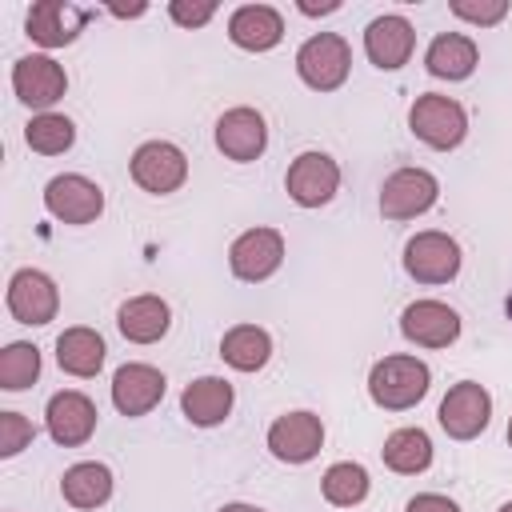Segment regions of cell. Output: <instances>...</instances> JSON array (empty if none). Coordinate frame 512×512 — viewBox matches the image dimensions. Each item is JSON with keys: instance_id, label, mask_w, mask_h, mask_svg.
Segmentation results:
<instances>
[{"instance_id": "cell-1", "label": "cell", "mask_w": 512, "mask_h": 512, "mask_svg": "<svg viewBox=\"0 0 512 512\" xmlns=\"http://www.w3.org/2000/svg\"><path fill=\"white\" fill-rule=\"evenodd\" d=\"M432 372L420 356H384L368 372V396L384 412H404L428 396Z\"/></svg>"}, {"instance_id": "cell-2", "label": "cell", "mask_w": 512, "mask_h": 512, "mask_svg": "<svg viewBox=\"0 0 512 512\" xmlns=\"http://www.w3.org/2000/svg\"><path fill=\"white\" fill-rule=\"evenodd\" d=\"M408 128L416 140H424L436 152L456 148L468 136V112L460 100L440 96V92H424L416 96V104L408 108Z\"/></svg>"}, {"instance_id": "cell-3", "label": "cell", "mask_w": 512, "mask_h": 512, "mask_svg": "<svg viewBox=\"0 0 512 512\" xmlns=\"http://www.w3.org/2000/svg\"><path fill=\"white\" fill-rule=\"evenodd\" d=\"M348 68H352V48L336 32H316L296 48V72L316 92H336L348 80Z\"/></svg>"}, {"instance_id": "cell-4", "label": "cell", "mask_w": 512, "mask_h": 512, "mask_svg": "<svg viewBox=\"0 0 512 512\" xmlns=\"http://www.w3.org/2000/svg\"><path fill=\"white\" fill-rule=\"evenodd\" d=\"M440 196V180L428 168H396L380 184V212L388 220H416Z\"/></svg>"}, {"instance_id": "cell-5", "label": "cell", "mask_w": 512, "mask_h": 512, "mask_svg": "<svg viewBox=\"0 0 512 512\" xmlns=\"http://www.w3.org/2000/svg\"><path fill=\"white\" fill-rule=\"evenodd\" d=\"M404 272L416 284H448L460 272V244L448 232H416L404 244Z\"/></svg>"}, {"instance_id": "cell-6", "label": "cell", "mask_w": 512, "mask_h": 512, "mask_svg": "<svg viewBox=\"0 0 512 512\" xmlns=\"http://www.w3.org/2000/svg\"><path fill=\"white\" fill-rule=\"evenodd\" d=\"M128 168H132V180L152 196H168L188 180V156L172 140H144L132 152Z\"/></svg>"}, {"instance_id": "cell-7", "label": "cell", "mask_w": 512, "mask_h": 512, "mask_svg": "<svg viewBox=\"0 0 512 512\" xmlns=\"http://www.w3.org/2000/svg\"><path fill=\"white\" fill-rule=\"evenodd\" d=\"M44 208L60 224H92L104 212V192L96 180H88L80 172H64L44 184Z\"/></svg>"}, {"instance_id": "cell-8", "label": "cell", "mask_w": 512, "mask_h": 512, "mask_svg": "<svg viewBox=\"0 0 512 512\" xmlns=\"http://www.w3.org/2000/svg\"><path fill=\"white\" fill-rule=\"evenodd\" d=\"M280 264H284V236L276 228H248L228 248V268L244 284L268 280Z\"/></svg>"}, {"instance_id": "cell-9", "label": "cell", "mask_w": 512, "mask_h": 512, "mask_svg": "<svg viewBox=\"0 0 512 512\" xmlns=\"http://www.w3.org/2000/svg\"><path fill=\"white\" fill-rule=\"evenodd\" d=\"M8 312H12V320H20L28 328H40V324L56 320V312H60L56 280L48 272H40V268L12 272V280H8Z\"/></svg>"}, {"instance_id": "cell-10", "label": "cell", "mask_w": 512, "mask_h": 512, "mask_svg": "<svg viewBox=\"0 0 512 512\" xmlns=\"http://www.w3.org/2000/svg\"><path fill=\"white\" fill-rule=\"evenodd\" d=\"M440 428L452 436V440H472L488 428L492 420V396L484 384L476 380H460L448 388V396L440 400Z\"/></svg>"}, {"instance_id": "cell-11", "label": "cell", "mask_w": 512, "mask_h": 512, "mask_svg": "<svg viewBox=\"0 0 512 512\" xmlns=\"http://www.w3.org/2000/svg\"><path fill=\"white\" fill-rule=\"evenodd\" d=\"M12 92H16V100H20V104L48 112V108L68 92L64 64H56V60H52V56H44V52L20 56V60L12 64Z\"/></svg>"}, {"instance_id": "cell-12", "label": "cell", "mask_w": 512, "mask_h": 512, "mask_svg": "<svg viewBox=\"0 0 512 512\" xmlns=\"http://www.w3.org/2000/svg\"><path fill=\"white\" fill-rule=\"evenodd\" d=\"M320 448H324V424L308 408L284 412L268 428V452L276 460H284V464H308Z\"/></svg>"}, {"instance_id": "cell-13", "label": "cell", "mask_w": 512, "mask_h": 512, "mask_svg": "<svg viewBox=\"0 0 512 512\" xmlns=\"http://www.w3.org/2000/svg\"><path fill=\"white\" fill-rule=\"evenodd\" d=\"M284 188L288 196L300 204V208H320L336 196L340 188V164L328 156V152H300L292 164H288V176H284Z\"/></svg>"}, {"instance_id": "cell-14", "label": "cell", "mask_w": 512, "mask_h": 512, "mask_svg": "<svg viewBox=\"0 0 512 512\" xmlns=\"http://www.w3.org/2000/svg\"><path fill=\"white\" fill-rule=\"evenodd\" d=\"M416 48V28L400 12H384L364 28V52L380 72H396L412 60Z\"/></svg>"}, {"instance_id": "cell-15", "label": "cell", "mask_w": 512, "mask_h": 512, "mask_svg": "<svg viewBox=\"0 0 512 512\" xmlns=\"http://www.w3.org/2000/svg\"><path fill=\"white\" fill-rule=\"evenodd\" d=\"M164 388L168 380L160 368L132 360V364H120L112 376V404L120 416H148L164 400Z\"/></svg>"}, {"instance_id": "cell-16", "label": "cell", "mask_w": 512, "mask_h": 512, "mask_svg": "<svg viewBox=\"0 0 512 512\" xmlns=\"http://www.w3.org/2000/svg\"><path fill=\"white\" fill-rule=\"evenodd\" d=\"M96 404L76 392V388H64L48 400L44 408V424H48V436L60 444V448H80L92 432H96Z\"/></svg>"}, {"instance_id": "cell-17", "label": "cell", "mask_w": 512, "mask_h": 512, "mask_svg": "<svg viewBox=\"0 0 512 512\" xmlns=\"http://www.w3.org/2000/svg\"><path fill=\"white\" fill-rule=\"evenodd\" d=\"M216 148L236 160V164H248L256 160L264 148H268V124L256 108L240 104V108H228L220 120H216Z\"/></svg>"}, {"instance_id": "cell-18", "label": "cell", "mask_w": 512, "mask_h": 512, "mask_svg": "<svg viewBox=\"0 0 512 512\" xmlns=\"http://www.w3.org/2000/svg\"><path fill=\"white\" fill-rule=\"evenodd\" d=\"M400 332L420 348H448L460 336V316L444 300H412L400 312Z\"/></svg>"}, {"instance_id": "cell-19", "label": "cell", "mask_w": 512, "mask_h": 512, "mask_svg": "<svg viewBox=\"0 0 512 512\" xmlns=\"http://www.w3.org/2000/svg\"><path fill=\"white\" fill-rule=\"evenodd\" d=\"M228 40L244 52H268L284 40V16L272 4H240L228 16Z\"/></svg>"}, {"instance_id": "cell-20", "label": "cell", "mask_w": 512, "mask_h": 512, "mask_svg": "<svg viewBox=\"0 0 512 512\" xmlns=\"http://www.w3.org/2000/svg\"><path fill=\"white\" fill-rule=\"evenodd\" d=\"M84 20H88V12H80V8H72L64 0H40V4L28 8L24 28L40 48H64V44H72L80 36Z\"/></svg>"}, {"instance_id": "cell-21", "label": "cell", "mask_w": 512, "mask_h": 512, "mask_svg": "<svg viewBox=\"0 0 512 512\" xmlns=\"http://www.w3.org/2000/svg\"><path fill=\"white\" fill-rule=\"evenodd\" d=\"M232 400H236V392L224 376H200L180 392V412L196 428H216V424L228 420Z\"/></svg>"}, {"instance_id": "cell-22", "label": "cell", "mask_w": 512, "mask_h": 512, "mask_svg": "<svg viewBox=\"0 0 512 512\" xmlns=\"http://www.w3.org/2000/svg\"><path fill=\"white\" fill-rule=\"evenodd\" d=\"M168 324H172V312H168V304H164L160 296H152V292L124 300L120 312H116V328H120V336L132 340V344H156V340L168 332Z\"/></svg>"}, {"instance_id": "cell-23", "label": "cell", "mask_w": 512, "mask_h": 512, "mask_svg": "<svg viewBox=\"0 0 512 512\" xmlns=\"http://www.w3.org/2000/svg\"><path fill=\"white\" fill-rule=\"evenodd\" d=\"M480 64V52L472 44V36L464 32H440L428 52H424V68L436 76V80H468Z\"/></svg>"}, {"instance_id": "cell-24", "label": "cell", "mask_w": 512, "mask_h": 512, "mask_svg": "<svg viewBox=\"0 0 512 512\" xmlns=\"http://www.w3.org/2000/svg\"><path fill=\"white\" fill-rule=\"evenodd\" d=\"M60 496L72 508H80V512H92V508L108 504V496H112V468L100 464V460H80V464L64 468Z\"/></svg>"}, {"instance_id": "cell-25", "label": "cell", "mask_w": 512, "mask_h": 512, "mask_svg": "<svg viewBox=\"0 0 512 512\" xmlns=\"http://www.w3.org/2000/svg\"><path fill=\"white\" fill-rule=\"evenodd\" d=\"M104 340H100V332H92V328H84V324H76V328H64L60 336H56V364L68 372V376H80V380H88V376H96L100 368H104Z\"/></svg>"}, {"instance_id": "cell-26", "label": "cell", "mask_w": 512, "mask_h": 512, "mask_svg": "<svg viewBox=\"0 0 512 512\" xmlns=\"http://www.w3.org/2000/svg\"><path fill=\"white\" fill-rule=\"evenodd\" d=\"M220 356H224V364H232L236 372H256V368H264L268 356H272V336H268L260 324H236V328L224 332Z\"/></svg>"}, {"instance_id": "cell-27", "label": "cell", "mask_w": 512, "mask_h": 512, "mask_svg": "<svg viewBox=\"0 0 512 512\" xmlns=\"http://www.w3.org/2000/svg\"><path fill=\"white\" fill-rule=\"evenodd\" d=\"M380 456H384V464H388L392 472L416 476V472H424V468L432 464V440H428L424 428H396V432L384 440Z\"/></svg>"}, {"instance_id": "cell-28", "label": "cell", "mask_w": 512, "mask_h": 512, "mask_svg": "<svg viewBox=\"0 0 512 512\" xmlns=\"http://www.w3.org/2000/svg\"><path fill=\"white\" fill-rule=\"evenodd\" d=\"M372 480H368V468L364 464H352V460H336L324 476H320V492L332 508H352L368 496Z\"/></svg>"}, {"instance_id": "cell-29", "label": "cell", "mask_w": 512, "mask_h": 512, "mask_svg": "<svg viewBox=\"0 0 512 512\" xmlns=\"http://www.w3.org/2000/svg\"><path fill=\"white\" fill-rule=\"evenodd\" d=\"M24 140H28V148L40 152V156H60V152L72 148L76 124H72L68 116H60V112H36V116L24 124Z\"/></svg>"}, {"instance_id": "cell-30", "label": "cell", "mask_w": 512, "mask_h": 512, "mask_svg": "<svg viewBox=\"0 0 512 512\" xmlns=\"http://www.w3.org/2000/svg\"><path fill=\"white\" fill-rule=\"evenodd\" d=\"M40 376V348L28 340H12L0 352V388L4 392H24Z\"/></svg>"}, {"instance_id": "cell-31", "label": "cell", "mask_w": 512, "mask_h": 512, "mask_svg": "<svg viewBox=\"0 0 512 512\" xmlns=\"http://www.w3.org/2000/svg\"><path fill=\"white\" fill-rule=\"evenodd\" d=\"M448 12L468 20V24H476V28H492V24H500L508 16V0H452Z\"/></svg>"}, {"instance_id": "cell-32", "label": "cell", "mask_w": 512, "mask_h": 512, "mask_svg": "<svg viewBox=\"0 0 512 512\" xmlns=\"http://www.w3.org/2000/svg\"><path fill=\"white\" fill-rule=\"evenodd\" d=\"M32 436H36L32 420H24L20 412H0V456L4 460L16 456V452H24L32 444Z\"/></svg>"}, {"instance_id": "cell-33", "label": "cell", "mask_w": 512, "mask_h": 512, "mask_svg": "<svg viewBox=\"0 0 512 512\" xmlns=\"http://www.w3.org/2000/svg\"><path fill=\"white\" fill-rule=\"evenodd\" d=\"M168 16H172L180 28H204V24L216 16V0H200V4L172 0V4H168Z\"/></svg>"}, {"instance_id": "cell-34", "label": "cell", "mask_w": 512, "mask_h": 512, "mask_svg": "<svg viewBox=\"0 0 512 512\" xmlns=\"http://www.w3.org/2000/svg\"><path fill=\"white\" fill-rule=\"evenodd\" d=\"M404 512H460V508H456V500H448L440 492H420L404 504Z\"/></svg>"}, {"instance_id": "cell-35", "label": "cell", "mask_w": 512, "mask_h": 512, "mask_svg": "<svg viewBox=\"0 0 512 512\" xmlns=\"http://www.w3.org/2000/svg\"><path fill=\"white\" fill-rule=\"evenodd\" d=\"M340 4L336 0H328V4H308V0H300V12L304 16H328V12H336Z\"/></svg>"}, {"instance_id": "cell-36", "label": "cell", "mask_w": 512, "mask_h": 512, "mask_svg": "<svg viewBox=\"0 0 512 512\" xmlns=\"http://www.w3.org/2000/svg\"><path fill=\"white\" fill-rule=\"evenodd\" d=\"M220 512H268V508H256V504H224Z\"/></svg>"}, {"instance_id": "cell-37", "label": "cell", "mask_w": 512, "mask_h": 512, "mask_svg": "<svg viewBox=\"0 0 512 512\" xmlns=\"http://www.w3.org/2000/svg\"><path fill=\"white\" fill-rule=\"evenodd\" d=\"M496 512H512V500H508V504H500V508H496Z\"/></svg>"}, {"instance_id": "cell-38", "label": "cell", "mask_w": 512, "mask_h": 512, "mask_svg": "<svg viewBox=\"0 0 512 512\" xmlns=\"http://www.w3.org/2000/svg\"><path fill=\"white\" fill-rule=\"evenodd\" d=\"M508 444H512V420H508Z\"/></svg>"}, {"instance_id": "cell-39", "label": "cell", "mask_w": 512, "mask_h": 512, "mask_svg": "<svg viewBox=\"0 0 512 512\" xmlns=\"http://www.w3.org/2000/svg\"><path fill=\"white\" fill-rule=\"evenodd\" d=\"M508 312H512V300H508Z\"/></svg>"}]
</instances>
